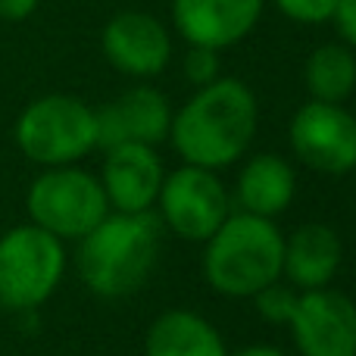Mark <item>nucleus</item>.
<instances>
[{"label":"nucleus","instance_id":"nucleus-7","mask_svg":"<svg viewBox=\"0 0 356 356\" xmlns=\"http://www.w3.org/2000/svg\"><path fill=\"white\" fill-rule=\"evenodd\" d=\"M156 207L163 228H169L181 241L203 244L232 216V197L213 169L184 163L163 178Z\"/></svg>","mask_w":356,"mask_h":356},{"label":"nucleus","instance_id":"nucleus-2","mask_svg":"<svg viewBox=\"0 0 356 356\" xmlns=\"http://www.w3.org/2000/svg\"><path fill=\"white\" fill-rule=\"evenodd\" d=\"M163 222L147 213H110L79 241V275L97 297H129L156 266Z\"/></svg>","mask_w":356,"mask_h":356},{"label":"nucleus","instance_id":"nucleus-15","mask_svg":"<svg viewBox=\"0 0 356 356\" xmlns=\"http://www.w3.org/2000/svg\"><path fill=\"white\" fill-rule=\"evenodd\" d=\"M297 194V175L278 154H257L244 163L234 188V200L244 213L275 219L291 207Z\"/></svg>","mask_w":356,"mask_h":356},{"label":"nucleus","instance_id":"nucleus-13","mask_svg":"<svg viewBox=\"0 0 356 356\" xmlns=\"http://www.w3.org/2000/svg\"><path fill=\"white\" fill-rule=\"evenodd\" d=\"M104 172L100 184L110 209L116 213H147L156 207L163 178V160L147 144H119V147L104 150Z\"/></svg>","mask_w":356,"mask_h":356},{"label":"nucleus","instance_id":"nucleus-12","mask_svg":"<svg viewBox=\"0 0 356 356\" xmlns=\"http://www.w3.org/2000/svg\"><path fill=\"white\" fill-rule=\"evenodd\" d=\"M259 16L263 0H172V22L191 47H234L257 29Z\"/></svg>","mask_w":356,"mask_h":356},{"label":"nucleus","instance_id":"nucleus-11","mask_svg":"<svg viewBox=\"0 0 356 356\" xmlns=\"http://www.w3.org/2000/svg\"><path fill=\"white\" fill-rule=\"evenodd\" d=\"M172 125V106L166 94L154 85H135L119 100L94 110V129H97V147L110 150L119 144H147L156 147L169 138Z\"/></svg>","mask_w":356,"mask_h":356},{"label":"nucleus","instance_id":"nucleus-9","mask_svg":"<svg viewBox=\"0 0 356 356\" xmlns=\"http://www.w3.org/2000/svg\"><path fill=\"white\" fill-rule=\"evenodd\" d=\"M288 325L300 356H356V303L341 291H300Z\"/></svg>","mask_w":356,"mask_h":356},{"label":"nucleus","instance_id":"nucleus-10","mask_svg":"<svg viewBox=\"0 0 356 356\" xmlns=\"http://www.w3.org/2000/svg\"><path fill=\"white\" fill-rule=\"evenodd\" d=\"M100 50L129 79H156L172 60V38L156 16L122 10L100 31Z\"/></svg>","mask_w":356,"mask_h":356},{"label":"nucleus","instance_id":"nucleus-20","mask_svg":"<svg viewBox=\"0 0 356 356\" xmlns=\"http://www.w3.org/2000/svg\"><path fill=\"white\" fill-rule=\"evenodd\" d=\"M338 0H275V6L284 13L288 19L303 25H319L332 19V10Z\"/></svg>","mask_w":356,"mask_h":356},{"label":"nucleus","instance_id":"nucleus-23","mask_svg":"<svg viewBox=\"0 0 356 356\" xmlns=\"http://www.w3.org/2000/svg\"><path fill=\"white\" fill-rule=\"evenodd\" d=\"M228 356H288V353L272 344H250V347H241L238 353H228Z\"/></svg>","mask_w":356,"mask_h":356},{"label":"nucleus","instance_id":"nucleus-21","mask_svg":"<svg viewBox=\"0 0 356 356\" xmlns=\"http://www.w3.org/2000/svg\"><path fill=\"white\" fill-rule=\"evenodd\" d=\"M328 22L334 25L341 44H347L350 50H356V0H338Z\"/></svg>","mask_w":356,"mask_h":356},{"label":"nucleus","instance_id":"nucleus-18","mask_svg":"<svg viewBox=\"0 0 356 356\" xmlns=\"http://www.w3.org/2000/svg\"><path fill=\"white\" fill-rule=\"evenodd\" d=\"M250 300L266 322H272V325H288L297 309V300H300V291H297L294 284H288L284 278H278V282L266 284L263 291H257Z\"/></svg>","mask_w":356,"mask_h":356},{"label":"nucleus","instance_id":"nucleus-8","mask_svg":"<svg viewBox=\"0 0 356 356\" xmlns=\"http://www.w3.org/2000/svg\"><path fill=\"white\" fill-rule=\"evenodd\" d=\"M291 147L297 160L322 175L356 169V116L344 104L307 100L291 119Z\"/></svg>","mask_w":356,"mask_h":356},{"label":"nucleus","instance_id":"nucleus-1","mask_svg":"<svg viewBox=\"0 0 356 356\" xmlns=\"http://www.w3.org/2000/svg\"><path fill=\"white\" fill-rule=\"evenodd\" d=\"M259 122V104L241 79H216L172 113L169 141L188 166L225 169L247 154Z\"/></svg>","mask_w":356,"mask_h":356},{"label":"nucleus","instance_id":"nucleus-14","mask_svg":"<svg viewBox=\"0 0 356 356\" xmlns=\"http://www.w3.org/2000/svg\"><path fill=\"white\" fill-rule=\"evenodd\" d=\"M344 259V247L332 225L307 222L284 238L282 278L297 291H319L334 282Z\"/></svg>","mask_w":356,"mask_h":356},{"label":"nucleus","instance_id":"nucleus-4","mask_svg":"<svg viewBox=\"0 0 356 356\" xmlns=\"http://www.w3.org/2000/svg\"><path fill=\"white\" fill-rule=\"evenodd\" d=\"M16 144L44 169L75 166L81 156L97 150L94 106L72 94H44L19 113Z\"/></svg>","mask_w":356,"mask_h":356},{"label":"nucleus","instance_id":"nucleus-3","mask_svg":"<svg viewBox=\"0 0 356 356\" xmlns=\"http://www.w3.org/2000/svg\"><path fill=\"white\" fill-rule=\"evenodd\" d=\"M284 234L275 219L232 213L209 241H203V278L222 297L250 300L257 291L282 278Z\"/></svg>","mask_w":356,"mask_h":356},{"label":"nucleus","instance_id":"nucleus-16","mask_svg":"<svg viewBox=\"0 0 356 356\" xmlns=\"http://www.w3.org/2000/svg\"><path fill=\"white\" fill-rule=\"evenodd\" d=\"M144 356H228L219 328L194 309H166L144 338Z\"/></svg>","mask_w":356,"mask_h":356},{"label":"nucleus","instance_id":"nucleus-17","mask_svg":"<svg viewBox=\"0 0 356 356\" xmlns=\"http://www.w3.org/2000/svg\"><path fill=\"white\" fill-rule=\"evenodd\" d=\"M303 81L309 100L344 104L356 91V54L347 44H322L307 56Z\"/></svg>","mask_w":356,"mask_h":356},{"label":"nucleus","instance_id":"nucleus-6","mask_svg":"<svg viewBox=\"0 0 356 356\" xmlns=\"http://www.w3.org/2000/svg\"><path fill=\"white\" fill-rule=\"evenodd\" d=\"M25 209L31 225L50 232L54 238L81 241L110 213V203L97 175L79 166H54L31 181Z\"/></svg>","mask_w":356,"mask_h":356},{"label":"nucleus","instance_id":"nucleus-19","mask_svg":"<svg viewBox=\"0 0 356 356\" xmlns=\"http://www.w3.org/2000/svg\"><path fill=\"white\" fill-rule=\"evenodd\" d=\"M184 79L191 85L203 88L209 81L219 79V50H209V47H191L184 54Z\"/></svg>","mask_w":356,"mask_h":356},{"label":"nucleus","instance_id":"nucleus-22","mask_svg":"<svg viewBox=\"0 0 356 356\" xmlns=\"http://www.w3.org/2000/svg\"><path fill=\"white\" fill-rule=\"evenodd\" d=\"M41 0H0V19L3 22H22L38 10Z\"/></svg>","mask_w":356,"mask_h":356},{"label":"nucleus","instance_id":"nucleus-5","mask_svg":"<svg viewBox=\"0 0 356 356\" xmlns=\"http://www.w3.org/2000/svg\"><path fill=\"white\" fill-rule=\"evenodd\" d=\"M66 272L63 241L38 225L0 234V309L31 313L54 297Z\"/></svg>","mask_w":356,"mask_h":356}]
</instances>
